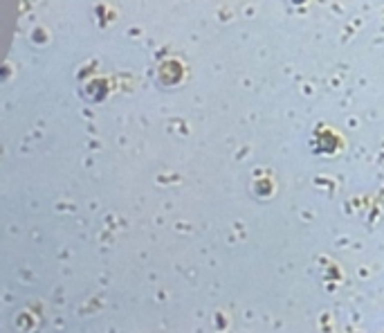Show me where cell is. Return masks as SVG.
Listing matches in <instances>:
<instances>
[]
</instances>
